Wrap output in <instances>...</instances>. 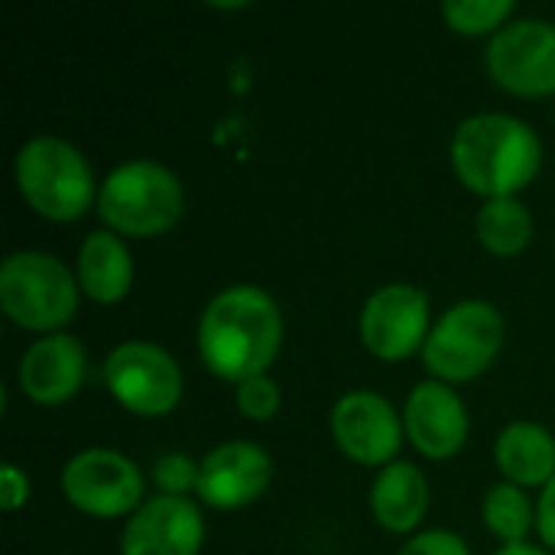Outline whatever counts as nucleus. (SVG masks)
Segmentation results:
<instances>
[{"label": "nucleus", "mask_w": 555, "mask_h": 555, "mask_svg": "<svg viewBox=\"0 0 555 555\" xmlns=\"http://www.w3.org/2000/svg\"><path fill=\"white\" fill-rule=\"evenodd\" d=\"M514 13L511 0H446L442 16L462 36H485L501 33Z\"/></svg>", "instance_id": "412c9836"}, {"label": "nucleus", "mask_w": 555, "mask_h": 555, "mask_svg": "<svg viewBox=\"0 0 555 555\" xmlns=\"http://www.w3.org/2000/svg\"><path fill=\"white\" fill-rule=\"evenodd\" d=\"M397 555H472L465 540L449 533V530H426L416 533L413 540H406Z\"/></svg>", "instance_id": "b1692460"}, {"label": "nucleus", "mask_w": 555, "mask_h": 555, "mask_svg": "<svg viewBox=\"0 0 555 555\" xmlns=\"http://www.w3.org/2000/svg\"><path fill=\"white\" fill-rule=\"evenodd\" d=\"M270 478H273V462L257 442L247 439L221 442L202 459L195 494L215 511H234L263 498Z\"/></svg>", "instance_id": "ddd939ff"}, {"label": "nucleus", "mask_w": 555, "mask_h": 555, "mask_svg": "<svg viewBox=\"0 0 555 555\" xmlns=\"http://www.w3.org/2000/svg\"><path fill=\"white\" fill-rule=\"evenodd\" d=\"M485 527L504 540L507 546L524 543V537L537 527V511L517 485H494L485 494Z\"/></svg>", "instance_id": "aec40b11"}, {"label": "nucleus", "mask_w": 555, "mask_h": 555, "mask_svg": "<svg viewBox=\"0 0 555 555\" xmlns=\"http://www.w3.org/2000/svg\"><path fill=\"white\" fill-rule=\"evenodd\" d=\"M205 543L202 511L189 498L156 494L127 520L120 555H198Z\"/></svg>", "instance_id": "f8f14e48"}, {"label": "nucleus", "mask_w": 555, "mask_h": 555, "mask_svg": "<svg viewBox=\"0 0 555 555\" xmlns=\"http://www.w3.org/2000/svg\"><path fill=\"white\" fill-rule=\"evenodd\" d=\"M478 241L494 257H517L533 241V215L530 208L511 195V198H488L475 218Z\"/></svg>", "instance_id": "6ab92c4d"}, {"label": "nucleus", "mask_w": 555, "mask_h": 555, "mask_svg": "<svg viewBox=\"0 0 555 555\" xmlns=\"http://www.w3.org/2000/svg\"><path fill=\"white\" fill-rule=\"evenodd\" d=\"M452 169L459 182L488 198L524 192L543 169V140L511 114H475L452 137Z\"/></svg>", "instance_id": "f03ea898"}, {"label": "nucleus", "mask_w": 555, "mask_h": 555, "mask_svg": "<svg viewBox=\"0 0 555 555\" xmlns=\"http://www.w3.org/2000/svg\"><path fill=\"white\" fill-rule=\"evenodd\" d=\"M504 319L485 299L455 302L423 345L426 371L442 384H465L485 374L504 348Z\"/></svg>", "instance_id": "423d86ee"}, {"label": "nucleus", "mask_w": 555, "mask_h": 555, "mask_svg": "<svg viewBox=\"0 0 555 555\" xmlns=\"http://www.w3.org/2000/svg\"><path fill=\"white\" fill-rule=\"evenodd\" d=\"M78 276L46 250H16L0 263L3 315L26 328L55 335L78 312Z\"/></svg>", "instance_id": "39448f33"}, {"label": "nucleus", "mask_w": 555, "mask_h": 555, "mask_svg": "<svg viewBox=\"0 0 555 555\" xmlns=\"http://www.w3.org/2000/svg\"><path fill=\"white\" fill-rule=\"evenodd\" d=\"M198 472L202 462H192L189 455H163L153 465V481L166 498H185L189 491H198Z\"/></svg>", "instance_id": "4be33fe9"}, {"label": "nucleus", "mask_w": 555, "mask_h": 555, "mask_svg": "<svg viewBox=\"0 0 555 555\" xmlns=\"http://www.w3.org/2000/svg\"><path fill=\"white\" fill-rule=\"evenodd\" d=\"M280 403H283L280 387H276V380H270L267 374L237 384V410H241L247 420H254V423L273 420V416L280 413Z\"/></svg>", "instance_id": "5701e85b"}, {"label": "nucleus", "mask_w": 555, "mask_h": 555, "mask_svg": "<svg viewBox=\"0 0 555 555\" xmlns=\"http://www.w3.org/2000/svg\"><path fill=\"white\" fill-rule=\"evenodd\" d=\"M16 192L49 221H75L94 202V172L78 146L59 137H33L13 163Z\"/></svg>", "instance_id": "20e7f679"}, {"label": "nucleus", "mask_w": 555, "mask_h": 555, "mask_svg": "<svg viewBox=\"0 0 555 555\" xmlns=\"http://www.w3.org/2000/svg\"><path fill=\"white\" fill-rule=\"evenodd\" d=\"M26 501H29V478L13 462H7L0 468V507L3 511H20Z\"/></svg>", "instance_id": "393cba45"}, {"label": "nucleus", "mask_w": 555, "mask_h": 555, "mask_svg": "<svg viewBox=\"0 0 555 555\" xmlns=\"http://www.w3.org/2000/svg\"><path fill=\"white\" fill-rule=\"evenodd\" d=\"M88 358L75 335L55 332L26 348L16 367L20 390L39 406H59L72 400L85 384Z\"/></svg>", "instance_id": "2eb2a0df"}, {"label": "nucleus", "mask_w": 555, "mask_h": 555, "mask_svg": "<svg viewBox=\"0 0 555 555\" xmlns=\"http://www.w3.org/2000/svg\"><path fill=\"white\" fill-rule=\"evenodd\" d=\"M494 555H550L543 553V550H537V546H527V543H514V546H504L501 553Z\"/></svg>", "instance_id": "bb28decb"}, {"label": "nucleus", "mask_w": 555, "mask_h": 555, "mask_svg": "<svg viewBox=\"0 0 555 555\" xmlns=\"http://www.w3.org/2000/svg\"><path fill=\"white\" fill-rule=\"evenodd\" d=\"M283 345V312L270 293L241 283L221 289L198 319L202 364L231 384L267 374Z\"/></svg>", "instance_id": "f257e3e1"}, {"label": "nucleus", "mask_w": 555, "mask_h": 555, "mask_svg": "<svg viewBox=\"0 0 555 555\" xmlns=\"http://www.w3.org/2000/svg\"><path fill=\"white\" fill-rule=\"evenodd\" d=\"M62 494L65 501L98 520L127 517L140 511L143 501V475L140 468L111 449H85L72 455L62 468Z\"/></svg>", "instance_id": "6e6552de"}, {"label": "nucleus", "mask_w": 555, "mask_h": 555, "mask_svg": "<svg viewBox=\"0 0 555 555\" xmlns=\"http://www.w3.org/2000/svg\"><path fill=\"white\" fill-rule=\"evenodd\" d=\"M185 211V192L172 169L153 159H130L117 166L101 192V221L124 237H159L179 224Z\"/></svg>", "instance_id": "7ed1b4c3"}, {"label": "nucleus", "mask_w": 555, "mask_h": 555, "mask_svg": "<svg viewBox=\"0 0 555 555\" xmlns=\"http://www.w3.org/2000/svg\"><path fill=\"white\" fill-rule=\"evenodd\" d=\"M403 433L393 403L374 390H351L332 406L335 446L364 468H387L400 452Z\"/></svg>", "instance_id": "9b49d317"}, {"label": "nucleus", "mask_w": 555, "mask_h": 555, "mask_svg": "<svg viewBox=\"0 0 555 555\" xmlns=\"http://www.w3.org/2000/svg\"><path fill=\"white\" fill-rule=\"evenodd\" d=\"M537 530L543 537V543L555 550V478L543 488L540 504H537Z\"/></svg>", "instance_id": "a878e982"}, {"label": "nucleus", "mask_w": 555, "mask_h": 555, "mask_svg": "<svg viewBox=\"0 0 555 555\" xmlns=\"http://www.w3.org/2000/svg\"><path fill=\"white\" fill-rule=\"evenodd\" d=\"M78 286L88 299L101 306L120 302L133 286V260L120 234L114 231H91L78 247L75 267Z\"/></svg>", "instance_id": "dca6fc26"}, {"label": "nucleus", "mask_w": 555, "mask_h": 555, "mask_svg": "<svg viewBox=\"0 0 555 555\" xmlns=\"http://www.w3.org/2000/svg\"><path fill=\"white\" fill-rule=\"evenodd\" d=\"M403 429L416 452L426 459H452L468 442V410L462 397L442 384V380H423L413 387L406 410H403Z\"/></svg>", "instance_id": "4468645a"}, {"label": "nucleus", "mask_w": 555, "mask_h": 555, "mask_svg": "<svg viewBox=\"0 0 555 555\" xmlns=\"http://www.w3.org/2000/svg\"><path fill=\"white\" fill-rule=\"evenodd\" d=\"M494 462L507 485L546 488L555 478V439L537 423H511L494 442Z\"/></svg>", "instance_id": "a211bd4d"}, {"label": "nucleus", "mask_w": 555, "mask_h": 555, "mask_svg": "<svg viewBox=\"0 0 555 555\" xmlns=\"http://www.w3.org/2000/svg\"><path fill=\"white\" fill-rule=\"evenodd\" d=\"M494 85L517 98L555 94V23L514 20L485 49Z\"/></svg>", "instance_id": "1a4fd4ad"}, {"label": "nucleus", "mask_w": 555, "mask_h": 555, "mask_svg": "<svg viewBox=\"0 0 555 555\" xmlns=\"http://www.w3.org/2000/svg\"><path fill=\"white\" fill-rule=\"evenodd\" d=\"M374 520L390 533H413L429 511V485L410 462H390L380 468L371 488Z\"/></svg>", "instance_id": "f3484780"}, {"label": "nucleus", "mask_w": 555, "mask_h": 555, "mask_svg": "<svg viewBox=\"0 0 555 555\" xmlns=\"http://www.w3.org/2000/svg\"><path fill=\"white\" fill-rule=\"evenodd\" d=\"M361 341L380 361H406L429 338V296L410 283L380 286L361 309Z\"/></svg>", "instance_id": "9d476101"}, {"label": "nucleus", "mask_w": 555, "mask_h": 555, "mask_svg": "<svg viewBox=\"0 0 555 555\" xmlns=\"http://www.w3.org/2000/svg\"><path fill=\"white\" fill-rule=\"evenodd\" d=\"M111 397L133 416H169L182 400V371L169 351L150 341H124L104 361Z\"/></svg>", "instance_id": "0eeeda50"}]
</instances>
